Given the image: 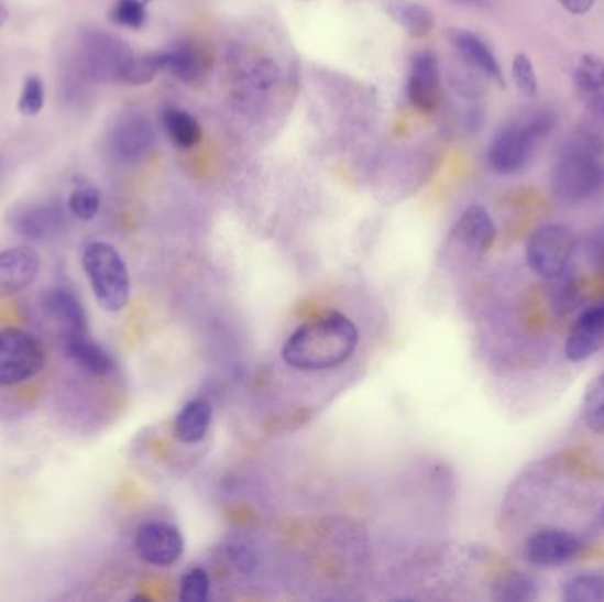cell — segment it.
Listing matches in <instances>:
<instances>
[{"label": "cell", "mask_w": 604, "mask_h": 602, "mask_svg": "<svg viewBox=\"0 0 604 602\" xmlns=\"http://www.w3.org/2000/svg\"><path fill=\"white\" fill-rule=\"evenodd\" d=\"M359 329L340 311H329L297 327L283 344L288 366L305 373L334 370L358 350Z\"/></svg>", "instance_id": "obj_1"}, {"label": "cell", "mask_w": 604, "mask_h": 602, "mask_svg": "<svg viewBox=\"0 0 604 602\" xmlns=\"http://www.w3.org/2000/svg\"><path fill=\"white\" fill-rule=\"evenodd\" d=\"M603 149L597 134H582L560 157L551 174V188L560 201L580 204L604 188V165L600 157Z\"/></svg>", "instance_id": "obj_2"}, {"label": "cell", "mask_w": 604, "mask_h": 602, "mask_svg": "<svg viewBox=\"0 0 604 602\" xmlns=\"http://www.w3.org/2000/svg\"><path fill=\"white\" fill-rule=\"evenodd\" d=\"M557 125V116L551 110H537L524 121L510 122L504 125L490 143V168L498 175H515L532 157L537 143L548 139Z\"/></svg>", "instance_id": "obj_3"}, {"label": "cell", "mask_w": 604, "mask_h": 602, "mask_svg": "<svg viewBox=\"0 0 604 602\" xmlns=\"http://www.w3.org/2000/svg\"><path fill=\"white\" fill-rule=\"evenodd\" d=\"M81 267L99 308L119 313L128 306L131 297L130 271L112 244L89 242L81 253Z\"/></svg>", "instance_id": "obj_4"}, {"label": "cell", "mask_w": 604, "mask_h": 602, "mask_svg": "<svg viewBox=\"0 0 604 602\" xmlns=\"http://www.w3.org/2000/svg\"><path fill=\"white\" fill-rule=\"evenodd\" d=\"M45 366V347L36 336L20 327L0 329V387L25 384Z\"/></svg>", "instance_id": "obj_5"}, {"label": "cell", "mask_w": 604, "mask_h": 602, "mask_svg": "<svg viewBox=\"0 0 604 602\" xmlns=\"http://www.w3.org/2000/svg\"><path fill=\"white\" fill-rule=\"evenodd\" d=\"M576 239L564 225H542L528 237L525 256L527 264L537 276L551 280L568 271L573 259Z\"/></svg>", "instance_id": "obj_6"}, {"label": "cell", "mask_w": 604, "mask_h": 602, "mask_svg": "<svg viewBox=\"0 0 604 602\" xmlns=\"http://www.w3.org/2000/svg\"><path fill=\"white\" fill-rule=\"evenodd\" d=\"M133 55L124 41L105 32L92 31L81 37L78 64L89 80L121 81L122 72Z\"/></svg>", "instance_id": "obj_7"}, {"label": "cell", "mask_w": 604, "mask_h": 602, "mask_svg": "<svg viewBox=\"0 0 604 602\" xmlns=\"http://www.w3.org/2000/svg\"><path fill=\"white\" fill-rule=\"evenodd\" d=\"M134 551L149 566H174L184 554V537L168 522H147L134 534Z\"/></svg>", "instance_id": "obj_8"}, {"label": "cell", "mask_w": 604, "mask_h": 602, "mask_svg": "<svg viewBox=\"0 0 604 602\" xmlns=\"http://www.w3.org/2000/svg\"><path fill=\"white\" fill-rule=\"evenodd\" d=\"M41 271V259L31 245H13L0 251V299L29 291Z\"/></svg>", "instance_id": "obj_9"}, {"label": "cell", "mask_w": 604, "mask_h": 602, "mask_svg": "<svg viewBox=\"0 0 604 602\" xmlns=\"http://www.w3.org/2000/svg\"><path fill=\"white\" fill-rule=\"evenodd\" d=\"M582 549V540L571 532L545 528L528 539L527 558L536 567H560L573 562Z\"/></svg>", "instance_id": "obj_10"}, {"label": "cell", "mask_w": 604, "mask_h": 602, "mask_svg": "<svg viewBox=\"0 0 604 602\" xmlns=\"http://www.w3.org/2000/svg\"><path fill=\"white\" fill-rule=\"evenodd\" d=\"M156 143L153 125L144 116L124 117L110 134V149L122 163H139L149 156Z\"/></svg>", "instance_id": "obj_11"}, {"label": "cell", "mask_w": 604, "mask_h": 602, "mask_svg": "<svg viewBox=\"0 0 604 602\" xmlns=\"http://www.w3.org/2000/svg\"><path fill=\"white\" fill-rule=\"evenodd\" d=\"M440 90H442V80H440L439 58L431 52L417 54L408 75V101L419 112H435V108L440 103Z\"/></svg>", "instance_id": "obj_12"}, {"label": "cell", "mask_w": 604, "mask_h": 602, "mask_svg": "<svg viewBox=\"0 0 604 602\" xmlns=\"http://www.w3.org/2000/svg\"><path fill=\"white\" fill-rule=\"evenodd\" d=\"M63 223V209L54 201L23 204L10 212L11 230L29 241H45L48 237H54Z\"/></svg>", "instance_id": "obj_13"}, {"label": "cell", "mask_w": 604, "mask_h": 602, "mask_svg": "<svg viewBox=\"0 0 604 602\" xmlns=\"http://www.w3.org/2000/svg\"><path fill=\"white\" fill-rule=\"evenodd\" d=\"M604 347V300L585 309L574 321L565 339V358L571 362H582L592 358Z\"/></svg>", "instance_id": "obj_14"}, {"label": "cell", "mask_w": 604, "mask_h": 602, "mask_svg": "<svg viewBox=\"0 0 604 602\" xmlns=\"http://www.w3.org/2000/svg\"><path fill=\"white\" fill-rule=\"evenodd\" d=\"M495 239L497 227L488 210L481 206H470L452 228V241L474 256L488 253Z\"/></svg>", "instance_id": "obj_15"}, {"label": "cell", "mask_w": 604, "mask_h": 602, "mask_svg": "<svg viewBox=\"0 0 604 602\" xmlns=\"http://www.w3.org/2000/svg\"><path fill=\"white\" fill-rule=\"evenodd\" d=\"M45 311L61 327L63 338L87 335L89 318L78 295L69 288L57 286L46 294Z\"/></svg>", "instance_id": "obj_16"}, {"label": "cell", "mask_w": 604, "mask_h": 602, "mask_svg": "<svg viewBox=\"0 0 604 602\" xmlns=\"http://www.w3.org/2000/svg\"><path fill=\"white\" fill-rule=\"evenodd\" d=\"M449 40H451L452 46L457 48L460 54L461 61L466 66L472 67L475 72H480L481 75L488 76L492 80L504 84V76H502V67L498 64L497 57L480 36H475L472 32L463 31V29H452L449 32Z\"/></svg>", "instance_id": "obj_17"}, {"label": "cell", "mask_w": 604, "mask_h": 602, "mask_svg": "<svg viewBox=\"0 0 604 602\" xmlns=\"http://www.w3.org/2000/svg\"><path fill=\"white\" fill-rule=\"evenodd\" d=\"M163 72L172 73L184 84H195L206 75L209 55L206 48L195 43H180L162 52Z\"/></svg>", "instance_id": "obj_18"}, {"label": "cell", "mask_w": 604, "mask_h": 602, "mask_svg": "<svg viewBox=\"0 0 604 602\" xmlns=\"http://www.w3.org/2000/svg\"><path fill=\"white\" fill-rule=\"evenodd\" d=\"M64 352L90 375L108 376L116 371V359L87 335L64 339Z\"/></svg>", "instance_id": "obj_19"}, {"label": "cell", "mask_w": 604, "mask_h": 602, "mask_svg": "<svg viewBox=\"0 0 604 602\" xmlns=\"http://www.w3.org/2000/svg\"><path fill=\"white\" fill-rule=\"evenodd\" d=\"M212 405L206 397H193L175 415L174 437L183 444H198L211 428Z\"/></svg>", "instance_id": "obj_20"}, {"label": "cell", "mask_w": 604, "mask_h": 602, "mask_svg": "<svg viewBox=\"0 0 604 602\" xmlns=\"http://www.w3.org/2000/svg\"><path fill=\"white\" fill-rule=\"evenodd\" d=\"M385 14L410 36L425 37L433 31L435 19L426 6L416 0H381Z\"/></svg>", "instance_id": "obj_21"}, {"label": "cell", "mask_w": 604, "mask_h": 602, "mask_svg": "<svg viewBox=\"0 0 604 602\" xmlns=\"http://www.w3.org/2000/svg\"><path fill=\"white\" fill-rule=\"evenodd\" d=\"M162 122L175 147L188 151V149L197 147L200 143V124L186 110H180L177 107H166L162 112Z\"/></svg>", "instance_id": "obj_22"}, {"label": "cell", "mask_w": 604, "mask_h": 602, "mask_svg": "<svg viewBox=\"0 0 604 602\" xmlns=\"http://www.w3.org/2000/svg\"><path fill=\"white\" fill-rule=\"evenodd\" d=\"M562 601L565 602H603L604 576L595 572H583L573 576L562 584Z\"/></svg>", "instance_id": "obj_23"}, {"label": "cell", "mask_w": 604, "mask_h": 602, "mask_svg": "<svg viewBox=\"0 0 604 602\" xmlns=\"http://www.w3.org/2000/svg\"><path fill=\"white\" fill-rule=\"evenodd\" d=\"M583 423L592 434L604 435V373L595 376L583 396Z\"/></svg>", "instance_id": "obj_24"}, {"label": "cell", "mask_w": 604, "mask_h": 602, "mask_svg": "<svg viewBox=\"0 0 604 602\" xmlns=\"http://www.w3.org/2000/svg\"><path fill=\"white\" fill-rule=\"evenodd\" d=\"M574 87L582 95H600L604 89V63L594 55H583L580 63L574 67L573 73Z\"/></svg>", "instance_id": "obj_25"}, {"label": "cell", "mask_w": 604, "mask_h": 602, "mask_svg": "<svg viewBox=\"0 0 604 602\" xmlns=\"http://www.w3.org/2000/svg\"><path fill=\"white\" fill-rule=\"evenodd\" d=\"M537 598V584L524 572H513L502 578L497 584L495 599L504 602L534 601Z\"/></svg>", "instance_id": "obj_26"}, {"label": "cell", "mask_w": 604, "mask_h": 602, "mask_svg": "<svg viewBox=\"0 0 604 602\" xmlns=\"http://www.w3.org/2000/svg\"><path fill=\"white\" fill-rule=\"evenodd\" d=\"M163 72L162 52L147 55H133L122 72L121 81L128 85H145L154 80L157 73Z\"/></svg>", "instance_id": "obj_27"}, {"label": "cell", "mask_w": 604, "mask_h": 602, "mask_svg": "<svg viewBox=\"0 0 604 602\" xmlns=\"http://www.w3.org/2000/svg\"><path fill=\"white\" fill-rule=\"evenodd\" d=\"M211 592V578L206 569L191 567L184 572L179 583V599L183 602H204Z\"/></svg>", "instance_id": "obj_28"}, {"label": "cell", "mask_w": 604, "mask_h": 602, "mask_svg": "<svg viewBox=\"0 0 604 602\" xmlns=\"http://www.w3.org/2000/svg\"><path fill=\"white\" fill-rule=\"evenodd\" d=\"M69 210L75 218L80 221H90L98 216L99 207H101V197L99 191L92 186H78L77 189H73L69 195Z\"/></svg>", "instance_id": "obj_29"}, {"label": "cell", "mask_w": 604, "mask_h": 602, "mask_svg": "<svg viewBox=\"0 0 604 602\" xmlns=\"http://www.w3.org/2000/svg\"><path fill=\"white\" fill-rule=\"evenodd\" d=\"M144 0H117L110 11V19L128 29H142L147 20V10H145Z\"/></svg>", "instance_id": "obj_30"}, {"label": "cell", "mask_w": 604, "mask_h": 602, "mask_svg": "<svg viewBox=\"0 0 604 602\" xmlns=\"http://www.w3.org/2000/svg\"><path fill=\"white\" fill-rule=\"evenodd\" d=\"M45 107V84L40 76H29L23 81L22 95L19 99V110L23 116H37Z\"/></svg>", "instance_id": "obj_31"}, {"label": "cell", "mask_w": 604, "mask_h": 602, "mask_svg": "<svg viewBox=\"0 0 604 602\" xmlns=\"http://www.w3.org/2000/svg\"><path fill=\"white\" fill-rule=\"evenodd\" d=\"M513 80L521 95L534 98L537 95V75L527 54H518L513 61Z\"/></svg>", "instance_id": "obj_32"}, {"label": "cell", "mask_w": 604, "mask_h": 602, "mask_svg": "<svg viewBox=\"0 0 604 602\" xmlns=\"http://www.w3.org/2000/svg\"><path fill=\"white\" fill-rule=\"evenodd\" d=\"M550 282L556 283L553 291H551V303L557 313H568L574 308L576 303V288H574L573 280L569 276L568 271L559 274V276L551 277Z\"/></svg>", "instance_id": "obj_33"}, {"label": "cell", "mask_w": 604, "mask_h": 602, "mask_svg": "<svg viewBox=\"0 0 604 602\" xmlns=\"http://www.w3.org/2000/svg\"><path fill=\"white\" fill-rule=\"evenodd\" d=\"M559 4L562 6L568 13L580 17V14H586L594 8L595 0H559Z\"/></svg>", "instance_id": "obj_34"}, {"label": "cell", "mask_w": 604, "mask_h": 602, "mask_svg": "<svg viewBox=\"0 0 604 602\" xmlns=\"http://www.w3.org/2000/svg\"><path fill=\"white\" fill-rule=\"evenodd\" d=\"M592 256L597 264L604 267V232L597 233L591 242Z\"/></svg>", "instance_id": "obj_35"}, {"label": "cell", "mask_w": 604, "mask_h": 602, "mask_svg": "<svg viewBox=\"0 0 604 602\" xmlns=\"http://www.w3.org/2000/svg\"><path fill=\"white\" fill-rule=\"evenodd\" d=\"M454 4L470 6V8H484L490 0H451Z\"/></svg>", "instance_id": "obj_36"}, {"label": "cell", "mask_w": 604, "mask_h": 602, "mask_svg": "<svg viewBox=\"0 0 604 602\" xmlns=\"http://www.w3.org/2000/svg\"><path fill=\"white\" fill-rule=\"evenodd\" d=\"M601 522H603V525H604V507H603V511H601Z\"/></svg>", "instance_id": "obj_37"}, {"label": "cell", "mask_w": 604, "mask_h": 602, "mask_svg": "<svg viewBox=\"0 0 604 602\" xmlns=\"http://www.w3.org/2000/svg\"><path fill=\"white\" fill-rule=\"evenodd\" d=\"M145 4H149V2H151V0H144Z\"/></svg>", "instance_id": "obj_38"}]
</instances>
